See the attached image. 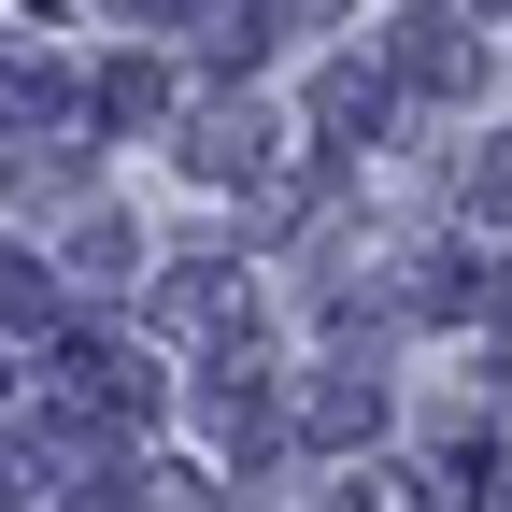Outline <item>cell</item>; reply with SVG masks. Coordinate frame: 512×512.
<instances>
[{
  "mask_svg": "<svg viewBox=\"0 0 512 512\" xmlns=\"http://www.w3.org/2000/svg\"><path fill=\"white\" fill-rule=\"evenodd\" d=\"M313 114H328V128H370V114H384V72H328V86H313Z\"/></svg>",
  "mask_w": 512,
  "mask_h": 512,
  "instance_id": "3957f363",
  "label": "cell"
},
{
  "mask_svg": "<svg viewBox=\"0 0 512 512\" xmlns=\"http://www.w3.org/2000/svg\"><path fill=\"white\" fill-rule=\"evenodd\" d=\"M185 157L228 185V171H256V157H271V128H256V114H200V143H185Z\"/></svg>",
  "mask_w": 512,
  "mask_h": 512,
  "instance_id": "7a4b0ae2",
  "label": "cell"
},
{
  "mask_svg": "<svg viewBox=\"0 0 512 512\" xmlns=\"http://www.w3.org/2000/svg\"><path fill=\"white\" fill-rule=\"evenodd\" d=\"M399 72H413V86H470V72H484V43H470L456 15H413V29H399Z\"/></svg>",
  "mask_w": 512,
  "mask_h": 512,
  "instance_id": "6da1fadb",
  "label": "cell"
},
{
  "mask_svg": "<svg viewBox=\"0 0 512 512\" xmlns=\"http://www.w3.org/2000/svg\"><path fill=\"white\" fill-rule=\"evenodd\" d=\"M0 313H15V328H43V313H57V299H43V271H15V256H0Z\"/></svg>",
  "mask_w": 512,
  "mask_h": 512,
  "instance_id": "277c9868",
  "label": "cell"
}]
</instances>
